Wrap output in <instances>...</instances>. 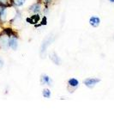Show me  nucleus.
I'll list each match as a JSON object with an SVG mask.
<instances>
[{"label": "nucleus", "mask_w": 114, "mask_h": 129, "mask_svg": "<svg viewBox=\"0 0 114 129\" xmlns=\"http://www.w3.org/2000/svg\"><path fill=\"white\" fill-rule=\"evenodd\" d=\"M30 10H31V11H33V12L37 13V12H39L40 10V5L39 3L34 4V5H33L30 7Z\"/></svg>", "instance_id": "39448f33"}, {"label": "nucleus", "mask_w": 114, "mask_h": 129, "mask_svg": "<svg viewBox=\"0 0 114 129\" xmlns=\"http://www.w3.org/2000/svg\"><path fill=\"white\" fill-rule=\"evenodd\" d=\"M99 82H100V79L99 78H88L84 81V84L86 86H88V88H93L94 86H95V84H97Z\"/></svg>", "instance_id": "f257e3e1"}, {"label": "nucleus", "mask_w": 114, "mask_h": 129, "mask_svg": "<svg viewBox=\"0 0 114 129\" xmlns=\"http://www.w3.org/2000/svg\"><path fill=\"white\" fill-rule=\"evenodd\" d=\"M42 82H43V84H49V85L51 84V78H50L48 76H46V75H44V76L42 77Z\"/></svg>", "instance_id": "0eeeda50"}, {"label": "nucleus", "mask_w": 114, "mask_h": 129, "mask_svg": "<svg viewBox=\"0 0 114 129\" xmlns=\"http://www.w3.org/2000/svg\"><path fill=\"white\" fill-rule=\"evenodd\" d=\"M39 20H40V16L39 15H34V16H32L30 18H28L27 21H28L29 23H37V22H39Z\"/></svg>", "instance_id": "20e7f679"}, {"label": "nucleus", "mask_w": 114, "mask_h": 129, "mask_svg": "<svg viewBox=\"0 0 114 129\" xmlns=\"http://www.w3.org/2000/svg\"><path fill=\"white\" fill-rule=\"evenodd\" d=\"M9 1L10 0H0V5H4L5 7H6V6H9Z\"/></svg>", "instance_id": "9b49d317"}, {"label": "nucleus", "mask_w": 114, "mask_h": 129, "mask_svg": "<svg viewBox=\"0 0 114 129\" xmlns=\"http://www.w3.org/2000/svg\"><path fill=\"white\" fill-rule=\"evenodd\" d=\"M99 22H100V20H99V18L97 17V16H92L89 20V23L91 26H93V27H98Z\"/></svg>", "instance_id": "7ed1b4c3"}, {"label": "nucleus", "mask_w": 114, "mask_h": 129, "mask_svg": "<svg viewBox=\"0 0 114 129\" xmlns=\"http://www.w3.org/2000/svg\"><path fill=\"white\" fill-rule=\"evenodd\" d=\"M42 95H43V96L45 97V98H49V97L51 96V91L47 89H43Z\"/></svg>", "instance_id": "1a4fd4ad"}, {"label": "nucleus", "mask_w": 114, "mask_h": 129, "mask_svg": "<svg viewBox=\"0 0 114 129\" xmlns=\"http://www.w3.org/2000/svg\"><path fill=\"white\" fill-rule=\"evenodd\" d=\"M45 24H46V17L44 16V17H43L42 22H41V25H45Z\"/></svg>", "instance_id": "f8f14e48"}, {"label": "nucleus", "mask_w": 114, "mask_h": 129, "mask_svg": "<svg viewBox=\"0 0 114 129\" xmlns=\"http://www.w3.org/2000/svg\"><path fill=\"white\" fill-rule=\"evenodd\" d=\"M79 84V82H78L77 79L76 78H70L69 80V85L71 87H76L77 85Z\"/></svg>", "instance_id": "423d86ee"}, {"label": "nucleus", "mask_w": 114, "mask_h": 129, "mask_svg": "<svg viewBox=\"0 0 114 129\" xmlns=\"http://www.w3.org/2000/svg\"><path fill=\"white\" fill-rule=\"evenodd\" d=\"M110 2H111V3H114V0H110Z\"/></svg>", "instance_id": "4468645a"}, {"label": "nucleus", "mask_w": 114, "mask_h": 129, "mask_svg": "<svg viewBox=\"0 0 114 129\" xmlns=\"http://www.w3.org/2000/svg\"><path fill=\"white\" fill-rule=\"evenodd\" d=\"M51 59L56 64H60L59 57H58V56L56 55V53H52V55H51Z\"/></svg>", "instance_id": "6e6552de"}, {"label": "nucleus", "mask_w": 114, "mask_h": 129, "mask_svg": "<svg viewBox=\"0 0 114 129\" xmlns=\"http://www.w3.org/2000/svg\"><path fill=\"white\" fill-rule=\"evenodd\" d=\"M18 46V42H17V38L16 36H13L11 38H10L9 40V47H11L13 50H16Z\"/></svg>", "instance_id": "f03ea898"}, {"label": "nucleus", "mask_w": 114, "mask_h": 129, "mask_svg": "<svg viewBox=\"0 0 114 129\" xmlns=\"http://www.w3.org/2000/svg\"><path fill=\"white\" fill-rule=\"evenodd\" d=\"M3 66H4V62H3V60H2L1 59H0V68H1Z\"/></svg>", "instance_id": "ddd939ff"}, {"label": "nucleus", "mask_w": 114, "mask_h": 129, "mask_svg": "<svg viewBox=\"0 0 114 129\" xmlns=\"http://www.w3.org/2000/svg\"><path fill=\"white\" fill-rule=\"evenodd\" d=\"M25 1L26 0H12V2L17 6H22L25 3Z\"/></svg>", "instance_id": "9d476101"}]
</instances>
